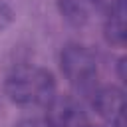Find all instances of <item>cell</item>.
<instances>
[{
	"mask_svg": "<svg viewBox=\"0 0 127 127\" xmlns=\"http://www.w3.org/2000/svg\"><path fill=\"white\" fill-rule=\"evenodd\" d=\"M6 95L22 107L48 105L56 97V81L52 73L36 65H18L6 77Z\"/></svg>",
	"mask_w": 127,
	"mask_h": 127,
	"instance_id": "1",
	"label": "cell"
},
{
	"mask_svg": "<svg viewBox=\"0 0 127 127\" xmlns=\"http://www.w3.org/2000/svg\"><path fill=\"white\" fill-rule=\"evenodd\" d=\"M62 71L67 81L79 91L91 93L97 87V60L95 54L79 44H69L62 50Z\"/></svg>",
	"mask_w": 127,
	"mask_h": 127,
	"instance_id": "2",
	"label": "cell"
},
{
	"mask_svg": "<svg viewBox=\"0 0 127 127\" xmlns=\"http://www.w3.org/2000/svg\"><path fill=\"white\" fill-rule=\"evenodd\" d=\"M46 107V121L50 127H87L83 109L71 97H54Z\"/></svg>",
	"mask_w": 127,
	"mask_h": 127,
	"instance_id": "3",
	"label": "cell"
},
{
	"mask_svg": "<svg viewBox=\"0 0 127 127\" xmlns=\"http://www.w3.org/2000/svg\"><path fill=\"white\" fill-rule=\"evenodd\" d=\"M91 103L95 107V111L99 115H103L109 121H115L121 113H125V101H123V93L117 87H95L91 93Z\"/></svg>",
	"mask_w": 127,
	"mask_h": 127,
	"instance_id": "4",
	"label": "cell"
},
{
	"mask_svg": "<svg viewBox=\"0 0 127 127\" xmlns=\"http://www.w3.org/2000/svg\"><path fill=\"white\" fill-rule=\"evenodd\" d=\"M60 12L62 16L73 24V26H81L87 20V0H58Z\"/></svg>",
	"mask_w": 127,
	"mask_h": 127,
	"instance_id": "5",
	"label": "cell"
},
{
	"mask_svg": "<svg viewBox=\"0 0 127 127\" xmlns=\"http://www.w3.org/2000/svg\"><path fill=\"white\" fill-rule=\"evenodd\" d=\"M91 2L99 10V14H103L105 20L125 16V0H91Z\"/></svg>",
	"mask_w": 127,
	"mask_h": 127,
	"instance_id": "6",
	"label": "cell"
},
{
	"mask_svg": "<svg viewBox=\"0 0 127 127\" xmlns=\"http://www.w3.org/2000/svg\"><path fill=\"white\" fill-rule=\"evenodd\" d=\"M18 127H50V123L46 121V117H44V119L34 117V119H24Z\"/></svg>",
	"mask_w": 127,
	"mask_h": 127,
	"instance_id": "7",
	"label": "cell"
},
{
	"mask_svg": "<svg viewBox=\"0 0 127 127\" xmlns=\"http://www.w3.org/2000/svg\"><path fill=\"white\" fill-rule=\"evenodd\" d=\"M87 127H89V125H87Z\"/></svg>",
	"mask_w": 127,
	"mask_h": 127,
	"instance_id": "8",
	"label": "cell"
}]
</instances>
